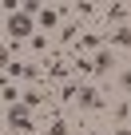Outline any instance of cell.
Listing matches in <instances>:
<instances>
[{
	"label": "cell",
	"instance_id": "7a4b0ae2",
	"mask_svg": "<svg viewBox=\"0 0 131 135\" xmlns=\"http://www.w3.org/2000/svg\"><path fill=\"white\" fill-rule=\"evenodd\" d=\"M72 107H76V111H84V115H99V111H107V95H103L95 84H80V88H76Z\"/></svg>",
	"mask_w": 131,
	"mask_h": 135
},
{
	"label": "cell",
	"instance_id": "3957f363",
	"mask_svg": "<svg viewBox=\"0 0 131 135\" xmlns=\"http://www.w3.org/2000/svg\"><path fill=\"white\" fill-rule=\"evenodd\" d=\"M4 127H8L12 135H32V107H28L24 99L8 103V107H4Z\"/></svg>",
	"mask_w": 131,
	"mask_h": 135
},
{
	"label": "cell",
	"instance_id": "8fae6325",
	"mask_svg": "<svg viewBox=\"0 0 131 135\" xmlns=\"http://www.w3.org/2000/svg\"><path fill=\"white\" fill-rule=\"evenodd\" d=\"M76 16H80V20H95V16H103V12H99V4H76Z\"/></svg>",
	"mask_w": 131,
	"mask_h": 135
},
{
	"label": "cell",
	"instance_id": "4fadbf2b",
	"mask_svg": "<svg viewBox=\"0 0 131 135\" xmlns=\"http://www.w3.org/2000/svg\"><path fill=\"white\" fill-rule=\"evenodd\" d=\"M115 84H119V91H123V95H131V68H123V72L115 76Z\"/></svg>",
	"mask_w": 131,
	"mask_h": 135
},
{
	"label": "cell",
	"instance_id": "9a60e30c",
	"mask_svg": "<svg viewBox=\"0 0 131 135\" xmlns=\"http://www.w3.org/2000/svg\"><path fill=\"white\" fill-rule=\"evenodd\" d=\"M111 135H131V127H127V123H119V127H115Z\"/></svg>",
	"mask_w": 131,
	"mask_h": 135
},
{
	"label": "cell",
	"instance_id": "2e32d148",
	"mask_svg": "<svg viewBox=\"0 0 131 135\" xmlns=\"http://www.w3.org/2000/svg\"><path fill=\"white\" fill-rule=\"evenodd\" d=\"M76 135H99V131H91V127H84V131H76Z\"/></svg>",
	"mask_w": 131,
	"mask_h": 135
},
{
	"label": "cell",
	"instance_id": "7c38bea8",
	"mask_svg": "<svg viewBox=\"0 0 131 135\" xmlns=\"http://www.w3.org/2000/svg\"><path fill=\"white\" fill-rule=\"evenodd\" d=\"M40 24L44 28H56L60 24V8H40Z\"/></svg>",
	"mask_w": 131,
	"mask_h": 135
},
{
	"label": "cell",
	"instance_id": "5b68a950",
	"mask_svg": "<svg viewBox=\"0 0 131 135\" xmlns=\"http://www.w3.org/2000/svg\"><path fill=\"white\" fill-rule=\"evenodd\" d=\"M20 99H24L32 111H36V107H52V95H48V88H28Z\"/></svg>",
	"mask_w": 131,
	"mask_h": 135
},
{
	"label": "cell",
	"instance_id": "5bb4252c",
	"mask_svg": "<svg viewBox=\"0 0 131 135\" xmlns=\"http://www.w3.org/2000/svg\"><path fill=\"white\" fill-rule=\"evenodd\" d=\"M111 115H115L119 123H127V119H131V103H115V107H111Z\"/></svg>",
	"mask_w": 131,
	"mask_h": 135
},
{
	"label": "cell",
	"instance_id": "30bf717a",
	"mask_svg": "<svg viewBox=\"0 0 131 135\" xmlns=\"http://www.w3.org/2000/svg\"><path fill=\"white\" fill-rule=\"evenodd\" d=\"M76 36H80V24H76V20H64V24H60V40H64V44H76Z\"/></svg>",
	"mask_w": 131,
	"mask_h": 135
},
{
	"label": "cell",
	"instance_id": "8992f818",
	"mask_svg": "<svg viewBox=\"0 0 131 135\" xmlns=\"http://www.w3.org/2000/svg\"><path fill=\"white\" fill-rule=\"evenodd\" d=\"M40 72H44L48 80H64V76H68V56H52V60L40 68Z\"/></svg>",
	"mask_w": 131,
	"mask_h": 135
},
{
	"label": "cell",
	"instance_id": "277c9868",
	"mask_svg": "<svg viewBox=\"0 0 131 135\" xmlns=\"http://www.w3.org/2000/svg\"><path fill=\"white\" fill-rule=\"evenodd\" d=\"M91 72H95V76H107V72H115V52L99 48V52L91 56Z\"/></svg>",
	"mask_w": 131,
	"mask_h": 135
},
{
	"label": "cell",
	"instance_id": "9c48e42d",
	"mask_svg": "<svg viewBox=\"0 0 131 135\" xmlns=\"http://www.w3.org/2000/svg\"><path fill=\"white\" fill-rule=\"evenodd\" d=\"M111 44L115 48H131V24H115L111 28Z\"/></svg>",
	"mask_w": 131,
	"mask_h": 135
},
{
	"label": "cell",
	"instance_id": "6da1fadb",
	"mask_svg": "<svg viewBox=\"0 0 131 135\" xmlns=\"http://www.w3.org/2000/svg\"><path fill=\"white\" fill-rule=\"evenodd\" d=\"M4 32H8V44H16V40H36V36H40V32H36V16H32V12H24V8L8 12Z\"/></svg>",
	"mask_w": 131,
	"mask_h": 135
},
{
	"label": "cell",
	"instance_id": "ba28073f",
	"mask_svg": "<svg viewBox=\"0 0 131 135\" xmlns=\"http://www.w3.org/2000/svg\"><path fill=\"white\" fill-rule=\"evenodd\" d=\"M76 48H84V52H99V48H103V36H99V32H84V36L76 40Z\"/></svg>",
	"mask_w": 131,
	"mask_h": 135
},
{
	"label": "cell",
	"instance_id": "52a82bcc",
	"mask_svg": "<svg viewBox=\"0 0 131 135\" xmlns=\"http://www.w3.org/2000/svg\"><path fill=\"white\" fill-rule=\"evenodd\" d=\"M44 135H72V123L64 119V115H52L48 127H44Z\"/></svg>",
	"mask_w": 131,
	"mask_h": 135
}]
</instances>
